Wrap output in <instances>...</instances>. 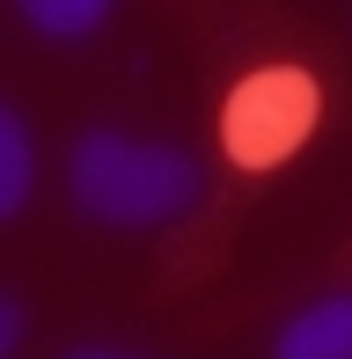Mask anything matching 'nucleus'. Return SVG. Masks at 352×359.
I'll return each instance as SVG.
<instances>
[{"label": "nucleus", "instance_id": "423d86ee", "mask_svg": "<svg viewBox=\"0 0 352 359\" xmlns=\"http://www.w3.org/2000/svg\"><path fill=\"white\" fill-rule=\"evenodd\" d=\"M15 345H22V308H15L8 293H0V359H8Z\"/></svg>", "mask_w": 352, "mask_h": 359}, {"label": "nucleus", "instance_id": "f257e3e1", "mask_svg": "<svg viewBox=\"0 0 352 359\" xmlns=\"http://www.w3.org/2000/svg\"><path fill=\"white\" fill-rule=\"evenodd\" d=\"M74 205L103 227H154L198 205L205 169L184 147H147V140H118V133H81L67 161Z\"/></svg>", "mask_w": 352, "mask_h": 359}, {"label": "nucleus", "instance_id": "20e7f679", "mask_svg": "<svg viewBox=\"0 0 352 359\" xmlns=\"http://www.w3.org/2000/svg\"><path fill=\"white\" fill-rule=\"evenodd\" d=\"M29 176H37L29 133H22V118H15V110L0 103V220H8V213H22V198H29Z\"/></svg>", "mask_w": 352, "mask_h": 359}, {"label": "nucleus", "instance_id": "0eeeda50", "mask_svg": "<svg viewBox=\"0 0 352 359\" xmlns=\"http://www.w3.org/2000/svg\"><path fill=\"white\" fill-rule=\"evenodd\" d=\"M67 359H133V352H110V345H74Z\"/></svg>", "mask_w": 352, "mask_h": 359}, {"label": "nucleus", "instance_id": "7ed1b4c3", "mask_svg": "<svg viewBox=\"0 0 352 359\" xmlns=\"http://www.w3.org/2000/svg\"><path fill=\"white\" fill-rule=\"evenodd\" d=\"M279 359H352V293H323L279 330Z\"/></svg>", "mask_w": 352, "mask_h": 359}, {"label": "nucleus", "instance_id": "f03ea898", "mask_svg": "<svg viewBox=\"0 0 352 359\" xmlns=\"http://www.w3.org/2000/svg\"><path fill=\"white\" fill-rule=\"evenodd\" d=\"M316 110H323V95L301 67H257L250 81H235L228 110H220V140L243 169H279L316 133Z\"/></svg>", "mask_w": 352, "mask_h": 359}, {"label": "nucleus", "instance_id": "39448f33", "mask_svg": "<svg viewBox=\"0 0 352 359\" xmlns=\"http://www.w3.org/2000/svg\"><path fill=\"white\" fill-rule=\"evenodd\" d=\"M15 8H22V22L37 37H88L118 0H15Z\"/></svg>", "mask_w": 352, "mask_h": 359}]
</instances>
